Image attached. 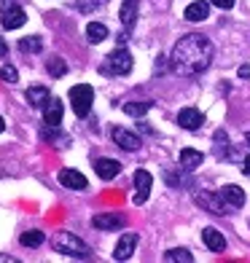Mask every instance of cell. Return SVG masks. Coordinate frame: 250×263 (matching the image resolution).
Returning <instances> with one entry per match:
<instances>
[{
    "mask_svg": "<svg viewBox=\"0 0 250 263\" xmlns=\"http://www.w3.org/2000/svg\"><path fill=\"white\" fill-rule=\"evenodd\" d=\"M212 62V43L199 32L181 38L172 49V70L177 76H199Z\"/></svg>",
    "mask_w": 250,
    "mask_h": 263,
    "instance_id": "cell-1",
    "label": "cell"
},
{
    "mask_svg": "<svg viewBox=\"0 0 250 263\" xmlns=\"http://www.w3.org/2000/svg\"><path fill=\"white\" fill-rule=\"evenodd\" d=\"M51 247L57 250V253L67 255V258H81V260H89L92 258L89 245L81 242V239L76 234H70V231H57L51 236Z\"/></svg>",
    "mask_w": 250,
    "mask_h": 263,
    "instance_id": "cell-2",
    "label": "cell"
},
{
    "mask_svg": "<svg viewBox=\"0 0 250 263\" xmlns=\"http://www.w3.org/2000/svg\"><path fill=\"white\" fill-rule=\"evenodd\" d=\"M100 73L102 76H127V73H132V54H129L124 46H118L116 51H111L108 57H105Z\"/></svg>",
    "mask_w": 250,
    "mask_h": 263,
    "instance_id": "cell-3",
    "label": "cell"
},
{
    "mask_svg": "<svg viewBox=\"0 0 250 263\" xmlns=\"http://www.w3.org/2000/svg\"><path fill=\"white\" fill-rule=\"evenodd\" d=\"M92 102H94V89L89 86V83H78V86L70 89V105H73V113L78 118L89 116Z\"/></svg>",
    "mask_w": 250,
    "mask_h": 263,
    "instance_id": "cell-4",
    "label": "cell"
},
{
    "mask_svg": "<svg viewBox=\"0 0 250 263\" xmlns=\"http://www.w3.org/2000/svg\"><path fill=\"white\" fill-rule=\"evenodd\" d=\"M0 8H3V19L0 22H3L6 30H19L27 22L25 8H22L19 3H14V0H0Z\"/></svg>",
    "mask_w": 250,
    "mask_h": 263,
    "instance_id": "cell-5",
    "label": "cell"
},
{
    "mask_svg": "<svg viewBox=\"0 0 250 263\" xmlns=\"http://www.w3.org/2000/svg\"><path fill=\"white\" fill-rule=\"evenodd\" d=\"M124 223H127V218L121 212H102V215H94L92 218V226L100 231H118V229H124Z\"/></svg>",
    "mask_w": 250,
    "mask_h": 263,
    "instance_id": "cell-6",
    "label": "cell"
},
{
    "mask_svg": "<svg viewBox=\"0 0 250 263\" xmlns=\"http://www.w3.org/2000/svg\"><path fill=\"white\" fill-rule=\"evenodd\" d=\"M197 204H199V207H207L210 212H216V215H226V212L231 210V207L221 199V194H205V191H197Z\"/></svg>",
    "mask_w": 250,
    "mask_h": 263,
    "instance_id": "cell-7",
    "label": "cell"
},
{
    "mask_svg": "<svg viewBox=\"0 0 250 263\" xmlns=\"http://www.w3.org/2000/svg\"><path fill=\"white\" fill-rule=\"evenodd\" d=\"M177 124H181L183 129H188V132H197L202 124H205V116H202L197 107H183V110L177 113Z\"/></svg>",
    "mask_w": 250,
    "mask_h": 263,
    "instance_id": "cell-8",
    "label": "cell"
},
{
    "mask_svg": "<svg viewBox=\"0 0 250 263\" xmlns=\"http://www.w3.org/2000/svg\"><path fill=\"white\" fill-rule=\"evenodd\" d=\"M111 137H113L116 145L124 148V151H137V148H140V137L132 135V132H127V129H121V126H116V129L111 132Z\"/></svg>",
    "mask_w": 250,
    "mask_h": 263,
    "instance_id": "cell-9",
    "label": "cell"
},
{
    "mask_svg": "<svg viewBox=\"0 0 250 263\" xmlns=\"http://www.w3.org/2000/svg\"><path fill=\"white\" fill-rule=\"evenodd\" d=\"M151 183H153L151 172H146V170H137V172H135V188H137L135 204H142V201L148 199V194H151Z\"/></svg>",
    "mask_w": 250,
    "mask_h": 263,
    "instance_id": "cell-10",
    "label": "cell"
},
{
    "mask_svg": "<svg viewBox=\"0 0 250 263\" xmlns=\"http://www.w3.org/2000/svg\"><path fill=\"white\" fill-rule=\"evenodd\" d=\"M135 247H137V234H124L121 239H118V245H116L113 258H116V260H127V258H132Z\"/></svg>",
    "mask_w": 250,
    "mask_h": 263,
    "instance_id": "cell-11",
    "label": "cell"
},
{
    "mask_svg": "<svg viewBox=\"0 0 250 263\" xmlns=\"http://www.w3.org/2000/svg\"><path fill=\"white\" fill-rule=\"evenodd\" d=\"M43 121L49 126H59L62 124V102L57 97H49V102L43 105Z\"/></svg>",
    "mask_w": 250,
    "mask_h": 263,
    "instance_id": "cell-12",
    "label": "cell"
},
{
    "mask_svg": "<svg viewBox=\"0 0 250 263\" xmlns=\"http://www.w3.org/2000/svg\"><path fill=\"white\" fill-rule=\"evenodd\" d=\"M59 183H62L65 188H70V191H83L89 185L86 177H83L81 172H76V170H62L59 172Z\"/></svg>",
    "mask_w": 250,
    "mask_h": 263,
    "instance_id": "cell-13",
    "label": "cell"
},
{
    "mask_svg": "<svg viewBox=\"0 0 250 263\" xmlns=\"http://www.w3.org/2000/svg\"><path fill=\"white\" fill-rule=\"evenodd\" d=\"M218 194H221V199H223L229 207H242V204H245V191H242L240 185H223Z\"/></svg>",
    "mask_w": 250,
    "mask_h": 263,
    "instance_id": "cell-14",
    "label": "cell"
},
{
    "mask_svg": "<svg viewBox=\"0 0 250 263\" xmlns=\"http://www.w3.org/2000/svg\"><path fill=\"white\" fill-rule=\"evenodd\" d=\"M94 170H97V175L102 177V180H113V177L121 172V164H118L116 159H97Z\"/></svg>",
    "mask_w": 250,
    "mask_h": 263,
    "instance_id": "cell-15",
    "label": "cell"
},
{
    "mask_svg": "<svg viewBox=\"0 0 250 263\" xmlns=\"http://www.w3.org/2000/svg\"><path fill=\"white\" fill-rule=\"evenodd\" d=\"M137 6H140V0H121V25H124L127 30H132V27H135Z\"/></svg>",
    "mask_w": 250,
    "mask_h": 263,
    "instance_id": "cell-16",
    "label": "cell"
},
{
    "mask_svg": "<svg viewBox=\"0 0 250 263\" xmlns=\"http://www.w3.org/2000/svg\"><path fill=\"white\" fill-rule=\"evenodd\" d=\"M202 161H205V153L202 151H194V148H186V151H181V166L183 170H197V166H202Z\"/></svg>",
    "mask_w": 250,
    "mask_h": 263,
    "instance_id": "cell-17",
    "label": "cell"
},
{
    "mask_svg": "<svg viewBox=\"0 0 250 263\" xmlns=\"http://www.w3.org/2000/svg\"><path fill=\"white\" fill-rule=\"evenodd\" d=\"M188 22H202V19H207L210 16V6L205 3V0H197V3L191 6H186V14H183Z\"/></svg>",
    "mask_w": 250,
    "mask_h": 263,
    "instance_id": "cell-18",
    "label": "cell"
},
{
    "mask_svg": "<svg viewBox=\"0 0 250 263\" xmlns=\"http://www.w3.org/2000/svg\"><path fill=\"white\" fill-rule=\"evenodd\" d=\"M202 239H205V245L212 250V253H223V250H226V239H223V234L216 231V229H205Z\"/></svg>",
    "mask_w": 250,
    "mask_h": 263,
    "instance_id": "cell-19",
    "label": "cell"
},
{
    "mask_svg": "<svg viewBox=\"0 0 250 263\" xmlns=\"http://www.w3.org/2000/svg\"><path fill=\"white\" fill-rule=\"evenodd\" d=\"M49 97H51V94H49V89H46V86H30L27 89V102L32 107H43L46 102H49Z\"/></svg>",
    "mask_w": 250,
    "mask_h": 263,
    "instance_id": "cell-20",
    "label": "cell"
},
{
    "mask_svg": "<svg viewBox=\"0 0 250 263\" xmlns=\"http://www.w3.org/2000/svg\"><path fill=\"white\" fill-rule=\"evenodd\" d=\"M86 38H89V43H102L105 38H108V27L100 25V22H92V25L86 27Z\"/></svg>",
    "mask_w": 250,
    "mask_h": 263,
    "instance_id": "cell-21",
    "label": "cell"
},
{
    "mask_svg": "<svg viewBox=\"0 0 250 263\" xmlns=\"http://www.w3.org/2000/svg\"><path fill=\"white\" fill-rule=\"evenodd\" d=\"M164 260H167V263H191L194 255L188 253V250H181V247H177V250H170V253H164Z\"/></svg>",
    "mask_w": 250,
    "mask_h": 263,
    "instance_id": "cell-22",
    "label": "cell"
},
{
    "mask_svg": "<svg viewBox=\"0 0 250 263\" xmlns=\"http://www.w3.org/2000/svg\"><path fill=\"white\" fill-rule=\"evenodd\" d=\"M148 110H151V102H124V113L127 116L140 118V116H146Z\"/></svg>",
    "mask_w": 250,
    "mask_h": 263,
    "instance_id": "cell-23",
    "label": "cell"
},
{
    "mask_svg": "<svg viewBox=\"0 0 250 263\" xmlns=\"http://www.w3.org/2000/svg\"><path fill=\"white\" fill-rule=\"evenodd\" d=\"M25 247H41L43 245V234L41 231H27V234H22V239H19Z\"/></svg>",
    "mask_w": 250,
    "mask_h": 263,
    "instance_id": "cell-24",
    "label": "cell"
},
{
    "mask_svg": "<svg viewBox=\"0 0 250 263\" xmlns=\"http://www.w3.org/2000/svg\"><path fill=\"white\" fill-rule=\"evenodd\" d=\"M46 67H49V73H51V76H57V78L67 73V65H65V62H62V59H59V57L49 59V65H46Z\"/></svg>",
    "mask_w": 250,
    "mask_h": 263,
    "instance_id": "cell-25",
    "label": "cell"
},
{
    "mask_svg": "<svg viewBox=\"0 0 250 263\" xmlns=\"http://www.w3.org/2000/svg\"><path fill=\"white\" fill-rule=\"evenodd\" d=\"M0 81H6V83H16V81H19L16 67H14V65H3V67H0Z\"/></svg>",
    "mask_w": 250,
    "mask_h": 263,
    "instance_id": "cell-26",
    "label": "cell"
},
{
    "mask_svg": "<svg viewBox=\"0 0 250 263\" xmlns=\"http://www.w3.org/2000/svg\"><path fill=\"white\" fill-rule=\"evenodd\" d=\"M19 49L22 51H41V38H22Z\"/></svg>",
    "mask_w": 250,
    "mask_h": 263,
    "instance_id": "cell-27",
    "label": "cell"
},
{
    "mask_svg": "<svg viewBox=\"0 0 250 263\" xmlns=\"http://www.w3.org/2000/svg\"><path fill=\"white\" fill-rule=\"evenodd\" d=\"M102 3V0H78V3H76V8L81 11V14H89V11H94V8H97Z\"/></svg>",
    "mask_w": 250,
    "mask_h": 263,
    "instance_id": "cell-28",
    "label": "cell"
},
{
    "mask_svg": "<svg viewBox=\"0 0 250 263\" xmlns=\"http://www.w3.org/2000/svg\"><path fill=\"white\" fill-rule=\"evenodd\" d=\"M212 6H218V8H223V11H229L231 6H234V0H210Z\"/></svg>",
    "mask_w": 250,
    "mask_h": 263,
    "instance_id": "cell-29",
    "label": "cell"
},
{
    "mask_svg": "<svg viewBox=\"0 0 250 263\" xmlns=\"http://www.w3.org/2000/svg\"><path fill=\"white\" fill-rule=\"evenodd\" d=\"M240 76H242V78H250V65H242V67H240Z\"/></svg>",
    "mask_w": 250,
    "mask_h": 263,
    "instance_id": "cell-30",
    "label": "cell"
},
{
    "mask_svg": "<svg viewBox=\"0 0 250 263\" xmlns=\"http://www.w3.org/2000/svg\"><path fill=\"white\" fill-rule=\"evenodd\" d=\"M6 54H8V46H6L3 38H0V57H6Z\"/></svg>",
    "mask_w": 250,
    "mask_h": 263,
    "instance_id": "cell-31",
    "label": "cell"
},
{
    "mask_svg": "<svg viewBox=\"0 0 250 263\" xmlns=\"http://www.w3.org/2000/svg\"><path fill=\"white\" fill-rule=\"evenodd\" d=\"M245 175H250V159L245 161Z\"/></svg>",
    "mask_w": 250,
    "mask_h": 263,
    "instance_id": "cell-32",
    "label": "cell"
},
{
    "mask_svg": "<svg viewBox=\"0 0 250 263\" xmlns=\"http://www.w3.org/2000/svg\"><path fill=\"white\" fill-rule=\"evenodd\" d=\"M6 129V121H3V116H0V132H3Z\"/></svg>",
    "mask_w": 250,
    "mask_h": 263,
    "instance_id": "cell-33",
    "label": "cell"
}]
</instances>
